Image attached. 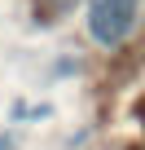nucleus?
<instances>
[{
	"label": "nucleus",
	"mask_w": 145,
	"mask_h": 150,
	"mask_svg": "<svg viewBox=\"0 0 145 150\" xmlns=\"http://www.w3.org/2000/svg\"><path fill=\"white\" fill-rule=\"evenodd\" d=\"M136 22V0H88V35L97 44H119Z\"/></svg>",
	"instance_id": "f257e3e1"
},
{
	"label": "nucleus",
	"mask_w": 145,
	"mask_h": 150,
	"mask_svg": "<svg viewBox=\"0 0 145 150\" xmlns=\"http://www.w3.org/2000/svg\"><path fill=\"white\" fill-rule=\"evenodd\" d=\"M40 5H44V13H66L75 0H40Z\"/></svg>",
	"instance_id": "f03ea898"
},
{
	"label": "nucleus",
	"mask_w": 145,
	"mask_h": 150,
	"mask_svg": "<svg viewBox=\"0 0 145 150\" xmlns=\"http://www.w3.org/2000/svg\"><path fill=\"white\" fill-rule=\"evenodd\" d=\"M0 150H13V137H5V132H0Z\"/></svg>",
	"instance_id": "7ed1b4c3"
}]
</instances>
